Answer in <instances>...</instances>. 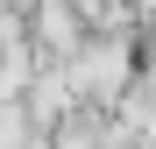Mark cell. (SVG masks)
I'll use <instances>...</instances> for the list:
<instances>
[{
	"label": "cell",
	"mask_w": 156,
	"mask_h": 149,
	"mask_svg": "<svg viewBox=\"0 0 156 149\" xmlns=\"http://www.w3.org/2000/svg\"><path fill=\"white\" fill-rule=\"evenodd\" d=\"M43 36L50 43H78V0H43Z\"/></svg>",
	"instance_id": "6da1fadb"
}]
</instances>
